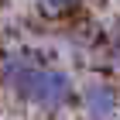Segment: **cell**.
I'll return each instance as SVG.
<instances>
[{
	"instance_id": "6da1fadb",
	"label": "cell",
	"mask_w": 120,
	"mask_h": 120,
	"mask_svg": "<svg viewBox=\"0 0 120 120\" xmlns=\"http://www.w3.org/2000/svg\"><path fill=\"white\" fill-rule=\"evenodd\" d=\"M7 75H10V82L17 86L21 96L38 103V106H62L72 96L69 75L58 72V69H48V65H38V62H14L10 58Z\"/></svg>"
},
{
	"instance_id": "7a4b0ae2",
	"label": "cell",
	"mask_w": 120,
	"mask_h": 120,
	"mask_svg": "<svg viewBox=\"0 0 120 120\" xmlns=\"http://www.w3.org/2000/svg\"><path fill=\"white\" fill-rule=\"evenodd\" d=\"M82 103H86V110H89V117H96V120H106V117L117 113V96L106 86H89Z\"/></svg>"
},
{
	"instance_id": "3957f363",
	"label": "cell",
	"mask_w": 120,
	"mask_h": 120,
	"mask_svg": "<svg viewBox=\"0 0 120 120\" xmlns=\"http://www.w3.org/2000/svg\"><path fill=\"white\" fill-rule=\"evenodd\" d=\"M41 4H45L48 10H65V7H72L75 0H41Z\"/></svg>"
}]
</instances>
